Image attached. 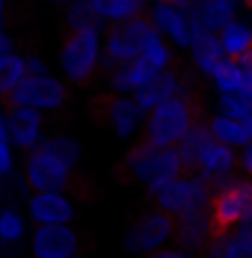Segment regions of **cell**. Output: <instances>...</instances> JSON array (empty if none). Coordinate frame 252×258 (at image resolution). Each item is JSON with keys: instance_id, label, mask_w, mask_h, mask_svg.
Here are the masks:
<instances>
[{"instance_id": "obj_21", "label": "cell", "mask_w": 252, "mask_h": 258, "mask_svg": "<svg viewBox=\"0 0 252 258\" xmlns=\"http://www.w3.org/2000/svg\"><path fill=\"white\" fill-rule=\"evenodd\" d=\"M24 78H27V59L24 56H18V53L0 56V98H6Z\"/></svg>"}, {"instance_id": "obj_27", "label": "cell", "mask_w": 252, "mask_h": 258, "mask_svg": "<svg viewBox=\"0 0 252 258\" xmlns=\"http://www.w3.org/2000/svg\"><path fill=\"white\" fill-rule=\"evenodd\" d=\"M24 232V223H21V217L15 214V211H0V237L3 240H18Z\"/></svg>"}, {"instance_id": "obj_25", "label": "cell", "mask_w": 252, "mask_h": 258, "mask_svg": "<svg viewBox=\"0 0 252 258\" xmlns=\"http://www.w3.org/2000/svg\"><path fill=\"white\" fill-rule=\"evenodd\" d=\"M220 107H223V116H228V119H240L243 122V119L252 116V101L243 92H223Z\"/></svg>"}, {"instance_id": "obj_2", "label": "cell", "mask_w": 252, "mask_h": 258, "mask_svg": "<svg viewBox=\"0 0 252 258\" xmlns=\"http://www.w3.org/2000/svg\"><path fill=\"white\" fill-rule=\"evenodd\" d=\"M178 172H181L178 146H151L149 140H140L113 169V175H116L119 184L146 181L149 193L157 190V187H163L166 181L178 178Z\"/></svg>"}, {"instance_id": "obj_20", "label": "cell", "mask_w": 252, "mask_h": 258, "mask_svg": "<svg viewBox=\"0 0 252 258\" xmlns=\"http://www.w3.org/2000/svg\"><path fill=\"white\" fill-rule=\"evenodd\" d=\"M231 169H234L231 146H223V143L211 140L205 155H202V175H228Z\"/></svg>"}, {"instance_id": "obj_6", "label": "cell", "mask_w": 252, "mask_h": 258, "mask_svg": "<svg viewBox=\"0 0 252 258\" xmlns=\"http://www.w3.org/2000/svg\"><path fill=\"white\" fill-rule=\"evenodd\" d=\"M62 69L80 86L92 83V78L98 75V36H95V30H66Z\"/></svg>"}, {"instance_id": "obj_16", "label": "cell", "mask_w": 252, "mask_h": 258, "mask_svg": "<svg viewBox=\"0 0 252 258\" xmlns=\"http://www.w3.org/2000/svg\"><path fill=\"white\" fill-rule=\"evenodd\" d=\"M193 15L202 21L205 30L220 33L226 24H231L234 9H231V0H199V3L193 6Z\"/></svg>"}, {"instance_id": "obj_1", "label": "cell", "mask_w": 252, "mask_h": 258, "mask_svg": "<svg viewBox=\"0 0 252 258\" xmlns=\"http://www.w3.org/2000/svg\"><path fill=\"white\" fill-rule=\"evenodd\" d=\"M199 122H205V101H202L199 89L187 83L184 89L178 86L172 98L160 101L149 113L143 140H149L151 146H178L184 134Z\"/></svg>"}, {"instance_id": "obj_26", "label": "cell", "mask_w": 252, "mask_h": 258, "mask_svg": "<svg viewBox=\"0 0 252 258\" xmlns=\"http://www.w3.org/2000/svg\"><path fill=\"white\" fill-rule=\"evenodd\" d=\"M140 56H143V59H149L154 69H166V66H172V62H175V59H172V53H169V48L160 42V36H157V39H151L149 45H146V51L140 53Z\"/></svg>"}, {"instance_id": "obj_22", "label": "cell", "mask_w": 252, "mask_h": 258, "mask_svg": "<svg viewBox=\"0 0 252 258\" xmlns=\"http://www.w3.org/2000/svg\"><path fill=\"white\" fill-rule=\"evenodd\" d=\"M92 3H95L101 18H110V21H125L140 12H149L146 0H92Z\"/></svg>"}, {"instance_id": "obj_17", "label": "cell", "mask_w": 252, "mask_h": 258, "mask_svg": "<svg viewBox=\"0 0 252 258\" xmlns=\"http://www.w3.org/2000/svg\"><path fill=\"white\" fill-rule=\"evenodd\" d=\"M208 131L217 143L223 146H246L249 143V131L240 119H228V116H214L208 122Z\"/></svg>"}, {"instance_id": "obj_33", "label": "cell", "mask_w": 252, "mask_h": 258, "mask_svg": "<svg viewBox=\"0 0 252 258\" xmlns=\"http://www.w3.org/2000/svg\"><path fill=\"white\" fill-rule=\"evenodd\" d=\"M3 143H9V128H6V119L0 116V146Z\"/></svg>"}, {"instance_id": "obj_31", "label": "cell", "mask_w": 252, "mask_h": 258, "mask_svg": "<svg viewBox=\"0 0 252 258\" xmlns=\"http://www.w3.org/2000/svg\"><path fill=\"white\" fill-rule=\"evenodd\" d=\"M240 169H243L246 175H252V146H246L243 155H240Z\"/></svg>"}, {"instance_id": "obj_13", "label": "cell", "mask_w": 252, "mask_h": 258, "mask_svg": "<svg viewBox=\"0 0 252 258\" xmlns=\"http://www.w3.org/2000/svg\"><path fill=\"white\" fill-rule=\"evenodd\" d=\"M30 214H33V220L39 226H45V223H69L75 217V208L62 193H36L30 199Z\"/></svg>"}, {"instance_id": "obj_7", "label": "cell", "mask_w": 252, "mask_h": 258, "mask_svg": "<svg viewBox=\"0 0 252 258\" xmlns=\"http://www.w3.org/2000/svg\"><path fill=\"white\" fill-rule=\"evenodd\" d=\"M3 107H36V110H53V107H62L69 101V89L59 83V80L48 78V75H39V78H30L27 75L6 98H0Z\"/></svg>"}, {"instance_id": "obj_14", "label": "cell", "mask_w": 252, "mask_h": 258, "mask_svg": "<svg viewBox=\"0 0 252 258\" xmlns=\"http://www.w3.org/2000/svg\"><path fill=\"white\" fill-rule=\"evenodd\" d=\"M157 72H160V69H154L149 59L134 56V59H128V62H122V66L113 69L110 86H113V89H140V86H143L146 80H151Z\"/></svg>"}, {"instance_id": "obj_9", "label": "cell", "mask_w": 252, "mask_h": 258, "mask_svg": "<svg viewBox=\"0 0 252 258\" xmlns=\"http://www.w3.org/2000/svg\"><path fill=\"white\" fill-rule=\"evenodd\" d=\"M175 214H169V211H163V208H151L146 211L134 226H131V232L125 237V246L131 252H151V249H157L160 243H166V240H172V234H175Z\"/></svg>"}, {"instance_id": "obj_35", "label": "cell", "mask_w": 252, "mask_h": 258, "mask_svg": "<svg viewBox=\"0 0 252 258\" xmlns=\"http://www.w3.org/2000/svg\"><path fill=\"white\" fill-rule=\"evenodd\" d=\"M243 125H246V131H249V140H252V116H249V119H243Z\"/></svg>"}, {"instance_id": "obj_19", "label": "cell", "mask_w": 252, "mask_h": 258, "mask_svg": "<svg viewBox=\"0 0 252 258\" xmlns=\"http://www.w3.org/2000/svg\"><path fill=\"white\" fill-rule=\"evenodd\" d=\"M220 45H223L228 59H240L252 48V30L246 24L231 21V24H226L220 30Z\"/></svg>"}, {"instance_id": "obj_34", "label": "cell", "mask_w": 252, "mask_h": 258, "mask_svg": "<svg viewBox=\"0 0 252 258\" xmlns=\"http://www.w3.org/2000/svg\"><path fill=\"white\" fill-rule=\"evenodd\" d=\"M3 21H6V0H0V27H3Z\"/></svg>"}, {"instance_id": "obj_5", "label": "cell", "mask_w": 252, "mask_h": 258, "mask_svg": "<svg viewBox=\"0 0 252 258\" xmlns=\"http://www.w3.org/2000/svg\"><path fill=\"white\" fill-rule=\"evenodd\" d=\"M160 30L154 27V18L151 12H140L134 18H125V21H110V30H107V48H104V66H98L101 75H107L110 69L122 66L128 59L140 56L146 51L151 39H157Z\"/></svg>"}, {"instance_id": "obj_18", "label": "cell", "mask_w": 252, "mask_h": 258, "mask_svg": "<svg viewBox=\"0 0 252 258\" xmlns=\"http://www.w3.org/2000/svg\"><path fill=\"white\" fill-rule=\"evenodd\" d=\"M33 152L50 157V160H56V163H62V166H77V160H80V146H77L75 140H69V137H50V140H42Z\"/></svg>"}, {"instance_id": "obj_3", "label": "cell", "mask_w": 252, "mask_h": 258, "mask_svg": "<svg viewBox=\"0 0 252 258\" xmlns=\"http://www.w3.org/2000/svg\"><path fill=\"white\" fill-rule=\"evenodd\" d=\"M24 175L27 184L36 193H69L80 202H92L98 196L95 181L89 175H83V172H77V166H62V163L39 155V152H30Z\"/></svg>"}, {"instance_id": "obj_8", "label": "cell", "mask_w": 252, "mask_h": 258, "mask_svg": "<svg viewBox=\"0 0 252 258\" xmlns=\"http://www.w3.org/2000/svg\"><path fill=\"white\" fill-rule=\"evenodd\" d=\"M143 107L131 98L113 95V92H101L89 98V116L95 125H110L116 131V137H131L137 122H140Z\"/></svg>"}, {"instance_id": "obj_37", "label": "cell", "mask_w": 252, "mask_h": 258, "mask_svg": "<svg viewBox=\"0 0 252 258\" xmlns=\"http://www.w3.org/2000/svg\"><path fill=\"white\" fill-rule=\"evenodd\" d=\"M243 3H246V6H249V9H252V0H243Z\"/></svg>"}, {"instance_id": "obj_36", "label": "cell", "mask_w": 252, "mask_h": 258, "mask_svg": "<svg viewBox=\"0 0 252 258\" xmlns=\"http://www.w3.org/2000/svg\"><path fill=\"white\" fill-rule=\"evenodd\" d=\"M172 3H178V6H187V3H190V0H172Z\"/></svg>"}, {"instance_id": "obj_24", "label": "cell", "mask_w": 252, "mask_h": 258, "mask_svg": "<svg viewBox=\"0 0 252 258\" xmlns=\"http://www.w3.org/2000/svg\"><path fill=\"white\" fill-rule=\"evenodd\" d=\"M211 78L217 80V86H220L223 92H240V89H243V69H240L234 59H228V56L214 69Z\"/></svg>"}, {"instance_id": "obj_39", "label": "cell", "mask_w": 252, "mask_h": 258, "mask_svg": "<svg viewBox=\"0 0 252 258\" xmlns=\"http://www.w3.org/2000/svg\"><path fill=\"white\" fill-rule=\"evenodd\" d=\"M249 101H252V92H249Z\"/></svg>"}, {"instance_id": "obj_4", "label": "cell", "mask_w": 252, "mask_h": 258, "mask_svg": "<svg viewBox=\"0 0 252 258\" xmlns=\"http://www.w3.org/2000/svg\"><path fill=\"white\" fill-rule=\"evenodd\" d=\"M252 214V181L249 178H231L211 193L208 205V226H211V243L228 240L234 229ZM208 243V246H211Z\"/></svg>"}, {"instance_id": "obj_32", "label": "cell", "mask_w": 252, "mask_h": 258, "mask_svg": "<svg viewBox=\"0 0 252 258\" xmlns=\"http://www.w3.org/2000/svg\"><path fill=\"white\" fill-rule=\"evenodd\" d=\"M6 53H12V39L0 30V56H6Z\"/></svg>"}, {"instance_id": "obj_15", "label": "cell", "mask_w": 252, "mask_h": 258, "mask_svg": "<svg viewBox=\"0 0 252 258\" xmlns=\"http://www.w3.org/2000/svg\"><path fill=\"white\" fill-rule=\"evenodd\" d=\"M151 18H154V27H157L160 33H169V36H172V42L190 45V24H187V18L178 12L175 6L160 3V6L151 12Z\"/></svg>"}, {"instance_id": "obj_10", "label": "cell", "mask_w": 252, "mask_h": 258, "mask_svg": "<svg viewBox=\"0 0 252 258\" xmlns=\"http://www.w3.org/2000/svg\"><path fill=\"white\" fill-rule=\"evenodd\" d=\"M83 237L69 229L66 223H45L33 234V252L36 258H77L83 249Z\"/></svg>"}, {"instance_id": "obj_11", "label": "cell", "mask_w": 252, "mask_h": 258, "mask_svg": "<svg viewBox=\"0 0 252 258\" xmlns=\"http://www.w3.org/2000/svg\"><path fill=\"white\" fill-rule=\"evenodd\" d=\"M181 75H184V72L178 69V62L166 66V69H160V72H157L151 80H146L140 89H134V92H137L134 101L140 104L143 110H154L160 101L172 98V95L178 92V78H181Z\"/></svg>"}, {"instance_id": "obj_12", "label": "cell", "mask_w": 252, "mask_h": 258, "mask_svg": "<svg viewBox=\"0 0 252 258\" xmlns=\"http://www.w3.org/2000/svg\"><path fill=\"white\" fill-rule=\"evenodd\" d=\"M6 128L9 140H15V146H21L27 152H33L39 146V131H42V116L36 107H9L6 110Z\"/></svg>"}, {"instance_id": "obj_28", "label": "cell", "mask_w": 252, "mask_h": 258, "mask_svg": "<svg viewBox=\"0 0 252 258\" xmlns=\"http://www.w3.org/2000/svg\"><path fill=\"white\" fill-rule=\"evenodd\" d=\"M223 258H252V246L234 240V237H228V246H226V255Z\"/></svg>"}, {"instance_id": "obj_23", "label": "cell", "mask_w": 252, "mask_h": 258, "mask_svg": "<svg viewBox=\"0 0 252 258\" xmlns=\"http://www.w3.org/2000/svg\"><path fill=\"white\" fill-rule=\"evenodd\" d=\"M98 9L92 0H75L66 15V30H98Z\"/></svg>"}, {"instance_id": "obj_30", "label": "cell", "mask_w": 252, "mask_h": 258, "mask_svg": "<svg viewBox=\"0 0 252 258\" xmlns=\"http://www.w3.org/2000/svg\"><path fill=\"white\" fill-rule=\"evenodd\" d=\"M143 258H184V255H181V249H151L149 255Z\"/></svg>"}, {"instance_id": "obj_38", "label": "cell", "mask_w": 252, "mask_h": 258, "mask_svg": "<svg viewBox=\"0 0 252 258\" xmlns=\"http://www.w3.org/2000/svg\"><path fill=\"white\" fill-rule=\"evenodd\" d=\"M50 3H62V0H50Z\"/></svg>"}, {"instance_id": "obj_29", "label": "cell", "mask_w": 252, "mask_h": 258, "mask_svg": "<svg viewBox=\"0 0 252 258\" xmlns=\"http://www.w3.org/2000/svg\"><path fill=\"white\" fill-rule=\"evenodd\" d=\"M12 169V152H9V143L0 146V175H6Z\"/></svg>"}]
</instances>
